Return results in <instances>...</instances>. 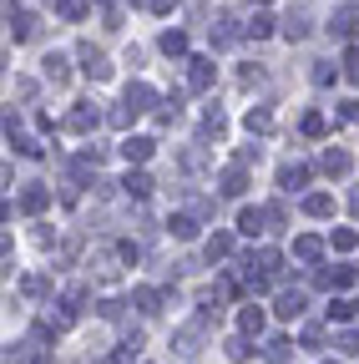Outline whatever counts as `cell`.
<instances>
[{
    "label": "cell",
    "mask_w": 359,
    "mask_h": 364,
    "mask_svg": "<svg viewBox=\"0 0 359 364\" xmlns=\"http://www.w3.org/2000/svg\"><path fill=\"white\" fill-rule=\"evenodd\" d=\"M122 187L132 192V198H147V192H152V177H147L142 167H137V173H126V177H122Z\"/></svg>",
    "instance_id": "e0dca14e"
},
{
    "label": "cell",
    "mask_w": 359,
    "mask_h": 364,
    "mask_svg": "<svg viewBox=\"0 0 359 364\" xmlns=\"http://www.w3.org/2000/svg\"><path fill=\"white\" fill-rule=\"evenodd\" d=\"M304 132H309V137H324V117L309 112V117H304Z\"/></svg>",
    "instance_id": "f1b7e54d"
},
{
    "label": "cell",
    "mask_w": 359,
    "mask_h": 364,
    "mask_svg": "<svg viewBox=\"0 0 359 364\" xmlns=\"http://www.w3.org/2000/svg\"><path fill=\"white\" fill-rule=\"evenodd\" d=\"M46 203H51V192L41 187V182H31L26 192H20V208H26V212H41V208H46Z\"/></svg>",
    "instance_id": "7c38bea8"
},
{
    "label": "cell",
    "mask_w": 359,
    "mask_h": 364,
    "mask_svg": "<svg viewBox=\"0 0 359 364\" xmlns=\"http://www.w3.org/2000/svg\"><path fill=\"white\" fill-rule=\"evenodd\" d=\"M81 71H87L91 81H107V76H112V61L101 56L96 46H81Z\"/></svg>",
    "instance_id": "3957f363"
},
{
    "label": "cell",
    "mask_w": 359,
    "mask_h": 364,
    "mask_svg": "<svg viewBox=\"0 0 359 364\" xmlns=\"http://www.w3.org/2000/svg\"><path fill=\"white\" fill-rule=\"evenodd\" d=\"M319 167H324L329 177H344V173H349V152H334V147H329V152H324V162H319Z\"/></svg>",
    "instance_id": "2e32d148"
},
{
    "label": "cell",
    "mask_w": 359,
    "mask_h": 364,
    "mask_svg": "<svg viewBox=\"0 0 359 364\" xmlns=\"http://www.w3.org/2000/svg\"><path fill=\"white\" fill-rule=\"evenodd\" d=\"M126 101H132L137 112H152V101H157V92L147 87V81H132V87H126Z\"/></svg>",
    "instance_id": "9c48e42d"
},
{
    "label": "cell",
    "mask_w": 359,
    "mask_h": 364,
    "mask_svg": "<svg viewBox=\"0 0 359 364\" xmlns=\"http://www.w3.org/2000/svg\"><path fill=\"white\" fill-rule=\"evenodd\" d=\"M66 126H71V132H91V126H96V106H87V101H81V106H71Z\"/></svg>",
    "instance_id": "8992f818"
},
{
    "label": "cell",
    "mask_w": 359,
    "mask_h": 364,
    "mask_svg": "<svg viewBox=\"0 0 359 364\" xmlns=\"http://www.w3.org/2000/svg\"><path fill=\"white\" fill-rule=\"evenodd\" d=\"M284 36H288V41H304V36H309V20H304L299 10H293V15L284 20Z\"/></svg>",
    "instance_id": "ffe728a7"
},
{
    "label": "cell",
    "mask_w": 359,
    "mask_h": 364,
    "mask_svg": "<svg viewBox=\"0 0 359 364\" xmlns=\"http://www.w3.org/2000/svg\"><path fill=\"white\" fill-rule=\"evenodd\" d=\"M228 248H233V238H228V233H213V238H207V259H228Z\"/></svg>",
    "instance_id": "44dd1931"
},
{
    "label": "cell",
    "mask_w": 359,
    "mask_h": 364,
    "mask_svg": "<svg viewBox=\"0 0 359 364\" xmlns=\"http://www.w3.org/2000/svg\"><path fill=\"white\" fill-rule=\"evenodd\" d=\"M152 10H157V15H167V10H177V0H152Z\"/></svg>",
    "instance_id": "e575fe53"
},
{
    "label": "cell",
    "mask_w": 359,
    "mask_h": 364,
    "mask_svg": "<svg viewBox=\"0 0 359 364\" xmlns=\"http://www.w3.org/2000/svg\"><path fill=\"white\" fill-rule=\"evenodd\" d=\"M36 36V15H15V41H31Z\"/></svg>",
    "instance_id": "4316f807"
},
{
    "label": "cell",
    "mask_w": 359,
    "mask_h": 364,
    "mask_svg": "<svg viewBox=\"0 0 359 364\" xmlns=\"http://www.w3.org/2000/svg\"><path fill=\"white\" fill-rule=\"evenodd\" d=\"M263 228H268V208H243L238 212V233L243 238H258Z\"/></svg>",
    "instance_id": "277c9868"
},
{
    "label": "cell",
    "mask_w": 359,
    "mask_h": 364,
    "mask_svg": "<svg viewBox=\"0 0 359 364\" xmlns=\"http://www.w3.org/2000/svg\"><path fill=\"white\" fill-rule=\"evenodd\" d=\"M354 314V304H344V298H339V304H329V319H349Z\"/></svg>",
    "instance_id": "d6a6232c"
},
{
    "label": "cell",
    "mask_w": 359,
    "mask_h": 364,
    "mask_svg": "<svg viewBox=\"0 0 359 364\" xmlns=\"http://www.w3.org/2000/svg\"><path fill=\"white\" fill-rule=\"evenodd\" d=\"M213 81H218V66H213V61H207V56H187V87H193V92H207Z\"/></svg>",
    "instance_id": "6da1fadb"
},
{
    "label": "cell",
    "mask_w": 359,
    "mask_h": 364,
    "mask_svg": "<svg viewBox=\"0 0 359 364\" xmlns=\"http://www.w3.org/2000/svg\"><path fill=\"white\" fill-rule=\"evenodd\" d=\"M349 208H354V218H359V187H354V192H349Z\"/></svg>",
    "instance_id": "d590c367"
},
{
    "label": "cell",
    "mask_w": 359,
    "mask_h": 364,
    "mask_svg": "<svg viewBox=\"0 0 359 364\" xmlns=\"http://www.w3.org/2000/svg\"><path fill=\"white\" fill-rule=\"evenodd\" d=\"M157 46H162V56H177V61H182V56H187V36H182V31H162Z\"/></svg>",
    "instance_id": "4fadbf2b"
},
{
    "label": "cell",
    "mask_w": 359,
    "mask_h": 364,
    "mask_svg": "<svg viewBox=\"0 0 359 364\" xmlns=\"http://www.w3.org/2000/svg\"><path fill=\"white\" fill-rule=\"evenodd\" d=\"M56 15L61 20H87V0H56Z\"/></svg>",
    "instance_id": "d6986e66"
},
{
    "label": "cell",
    "mask_w": 359,
    "mask_h": 364,
    "mask_svg": "<svg viewBox=\"0 0 359 364\" xmlns=\"http://www.w3.org/2000/svg\"><path fill=\"white\" fill-rule=\"evenodd\" d=\"M344 76L359 81V51H344Z\"/></svg>",
    "instance_id": "f546056e"
},
{
    "label": "cell",
    "mask_w": 359,
    "mask_h": 364,
    "mask_svg": "<svg viewBox=\"0 0 359 364\" xmlns=\"http://www.w3.org/2000/svg\"><path fill=\"white\" fill-rule=\"evenodd\" d=\"M279 314H284V319L304 314V293H284V298H279Z\"/></svg>",
    "instance_id": "603a6c76"
},
{
    "label": "cell",
    "mask_w": 359,
    "mask_h": 364,
    "mask_svg": "<svg viewBox=\"0 0 359 364\" xmlns=\"http://www.w3.org/2000/svg\"><path fill=\"white\" fill-rule=\"evenodd\" d=\"M304 212H314V218H329V212H334V198H329V192H314V198H304Z\"/></svg>",
    "instance_id": "ac0fdd59"
},
{
    "label": "cell",
    "mask_w": 359,
    "mask_h": 364,
    "mask_svg": "<svg viewBox=\"0 0 359 364\" xmlns=\"http://www.w3.org/2000/svg\"><path fill=\"white\" fill-rule=\"evenodd\" d=\"M243 329L258 334V329H263V314H258V309H243Z\"/></svg>",
    "instance_id": "4dcf8cb0"
},
{
    "label": "cell",
    "mask_w": 359,
    "mask_h": 364,
    "mask_svg": "<svg viewBox=\"0 0 359 364\" xmlns=\"http://www.w3.org/2000/svg\"><path fill=\"white\" fill-rule=\"evenodd\" d=\"M248 132L253 137H268L273 132V112H268V106H253V112H248Z\"/></svg>",
    "instance_id": "8fae6325"
},
{
    "label": "cell",
    "mask_w": 359,
    "mask_h": 364,
    "mask_svg": "<svg viewBox=\"0 0 359 364\" xmlns=\"http://www.w3.org/2000/svg\"><path fill=\"white\" fill-rule=\"evenodd\" d=\"M218 187H223V198H243V187H248V177H243V167L233 162V167H228V173H223V182H218Z\"/></svg>",
    "instance_id": "30bf717a"
},
{
    "label": "cell",
    "mask_w": 359,
    "mask_h": 364,
    "mask_svg": "<svg viewBox=\"0 0 359 364\" xmlns=\"http://www.w3.org/2000/svg\"><path fill=\"white\" fill-rule=\"evenodd\" d=\"M6 137L15 142V152H20V157H41V147H36L31 137H20V132H6Z\"/></svg>",
    "instance_id": "484cf974"
},
{
    "label": "cell",
    "mask_w": 359,
    "mask_h": 364,
    "mask_svg": "<svg viewBox=\"0 0 359 364\" xmlns=\"http://www.w3.org/2000/svg\"><path fill=\"white\" fill-rule=\"evenodd\" d=\"M112 122H117V126H132V122H137V106H132V101L112 106Z\"/></svg>",
    "instance_id": "cb8c5ba5"
},
{
    "label": "cell",
    "mask_w": 359,
    "mask_h": 364,
    "mask_svg": "<svg viewBox=\"0 0 359 364\" xmlns=\"http://www.w3.org/2000/svg\"><path fill=\"white\" fill-rule=\"evenodd\" d=\"M339 117H344V122H359V101H344V106H339Z\"/></svg>",
    "instance_id": "836d02e7"
},
{
    "label": "cell",
    "mask_w": 359,
    "mask_h": 364,
    "mask_svg": "<svg viewBox=\"0 0 359 364\" xmlns=\"http://www.w3.org/2000/svg\"><path fill=\"white\" fill-rule=\"evenodd\" d=\"M279 187H284V192H299V187H309V167H299V162H284V167H279Z\"/></svg>",
    "instance_id": "5b68a950"
},
{
    "label": "cell",
    "mask_w": 359,
    "mask_h": 364,
    "mask_svg": "<svg viewBox=\"0 0 359 364\" xmlns=\"http://www.w3.org/2000/svg\"><path fill=\"white\" fill-rule=\"evenodd\" d=\"M319 248H324L319 238H299V243H293V253H299L304 263H314V259H319Z\"/></svg>",
    "instance_id": "7402d4cb"
},
{
    "label": "cell",
    "mask_w": 359,
    "mask_h": 364,
    "mask_svg": "<svg viewBox=\"0 0 359 364\" xmlns=\"http://www.w3.org/2000/svg\"><path fill=\"white\" fill-rule=\"evenodd\" d=\"M167 228H173L177 238H198V218H193V212H173V218H167Z\"/></svg>",
    "instance_id": "5bb4252c"
},
{
    "label": "cell",
    "mask_w": 359,
    "mask_h": 364,
    "mask_svg": "<svg viewBox=\"0 0 359 364\" xmlns=\"http://www.w3.org/2000/svg\"><path fill=\"white\" fill-rule=\"evenodd\" d=\"M41 71H46V81H51V87H66V76H71V66H66V56H46V66H41Z\"/></svg>",
    "instance_id": "ba28073f"
},
{
    "label": "cell",
    "mask_w": 359,
    "mask_h": 364,
    "mask_svg": "<svg viewBox=\"0 0 359 364\" xmlns=\"http://www.w3.org/2000/svg\"><path fill=\"white\" fill-rule=\"evenodd\" d=\"M329 243H334V248H339V253H349V248H354L359 238H354V228H339V233H334V238H329Z\"/></svg>",
    "instance_id": "83f0119b"
},
{
    "label": "cell",
    "mask_w": 359,
    "mask_h": 364,
    "mask_svg": "<svg viewBox=\"0 0 359 364\" xmlns=\"http://www.w3.org/2000/svg\"><path fill=\"white\" fill-rule=\"evenodd\" d=\"M314 81H319V87H329V81H334V66H329V61H319V66H314Z\"/></svg>",
    "instance_id": "1f68e13d"
},
{
    "label": "cell",
    "mask_w": 359,
    "mask_h": 364,
    "mask_svg": "<svg viewBox=\"0 0 359 364\" xmlns=\"http://www.w3.org/2000/svg\"><path fill=\"white\" fill-rule=\"evenodd\" d=\"M122 157L126 162H147V157H152V137H126L122 142Z\"/></svg>",
    "instance_id": "52a82bcc"
},
{
    "label": "cell",
    "mask_w": 359,
    "mask_h": 364,
    "mask_svg": "<svg viewBox=\"0 0 359 364\" xmlns=\"http://www.w3.org/2000/svg\"><path fill=\"white\" fill-rule=\"evenodd\" d=\"M329 36L354 41V36H359V10H354V6H339V10L329 15Z\"/></svg>",
    "instance_id": "7a4b0ae2"
},
{
    "label": "cell",
    "mask_w": 359,
    "mask_h": 364,
    "mask_svg": "<svg viewBox=\"0 0 359 364\" xmlns=\"http://www.w3.org/2000/svg\"><path fill=\"white\" fill-rule=\"evenodd\" d=\"M253 41H263V36H273V15L268 10H253V20H248V26H243Z\"/></svg>",
    "instance_id": "9a60e30c"
},
{
    "label": "cell",
    "mask_w": 359,
    "mask_h": 364,
    "mask_svg": "<svg viewBox=\"0 0 359 364\" xmlns=\"http://www.w3.org/2000/svg\"><path fill=\"white\" fill-rule=\"evenodd\" d=\"M213 41H218V46H228V41H238V26H233V20H218V26H213Z\"/></svg>",
    "instance_id": "d4e9b609"
}]
</instances>
